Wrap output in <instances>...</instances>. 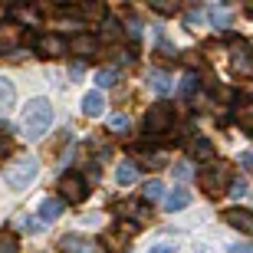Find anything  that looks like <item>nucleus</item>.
<instances>
[{"mask_svg": "<svg viewBox=\"0 0 253 253\" xmlns=\"http://www.w3.org/2000/svg\"><path fill=\"white\" fill-rule=\"evenodd\" d=\"M53 105H49V99H30L27 105H23V115H20V125H23V135H27L30 141L43 138L49 128H53Z\"/></svg>", "mask_w": 253, "mask_h": 253, "instance_id": "1", "label": "nucleus"}, {"mask_svg": "<svg viewBox=\"0 0 253 253\" xmlns=\"http://www.w3.org/2000/svg\"><path fill=\"white\" fill-rule=\"evenodd\" d=\"M37 174H40V161L33 158V155H23V158H17L7 168V184L13 191H23L37 181Z\"/></svg>", "mask_w": 253, "mask_h": 253, "instance_id": "2", "label": "nucleus"}, {"mask_svg": "<svg viewBox=\"0 0 253 253\" xmlns=\"http://www.w3.org/2000/svg\"><path fill=\"white\" fill-rule=\"evenodd\" d=\"M145 135H151V138H158V135H165V131H171V125H174V109H171L168 102H155L145 112Z\"/></svg>", "mask_w": 253, "mask_h": 253, "instance_id": "3", "label": "nucleus"}, {"mask_svg": "<svg viewBox=\"0 0 253 253\" xmlns=\"http://www.w3.org/2000/svg\"><path fill=\"white\" fill-rule=\"evenodd\" d=\"M89 191L92 188L83 181V174H63V181H59V201L63 204H83Z\"/></svg>", "mask_w": 253, "mask_h": 253, "instance_id": "4", "label": "nucleus"}, {"mask_svg": "<svg viewBox=\"0 0 253 253\" xmlns=\"http://www.w3.org/2000/svg\"><path fill=\"white\" fill-rule=\"evenodd\" d=\"M224 184H227V168L224 165H211V168L201 171V188H204V194L217 197L224 191Z\"/></svg>", "mask_w": 253, "mask_h": 253, "instance_id": "5", "label": "nucleus"}, {"mask_svg": "<svg viewBox=\"0 0 253 253\" xmlns=\"http://www.w3.org/2000/svg\"><path fill=\"white\" fill-rule=\"evenodd\" d=\"M59 250L63 253H102V247L92 244V240L83 237V234H63L59 237Z\"/></svg>", "mask_w": 253, "mask_h": 253, "instance_id": "6", "label": "nucleus"}, {"mask_svg": "<svg viewBox=\"0 0 253 253\" xmlns=\"http://www.w3.org/2000/svg\"><path fill=\"white\" fill-rule=\"evenodd\" d=\"M33 43H37V53H40V56H46V59H56V56L66 53V40L56 37V33H46V37L33 40Z\"/></svg>", "mask_w": 253, "mask_h": 253, "instance_id": "7", "label": "nucleus"}, {"mask_svg": "<svg viewBox=\"0 0 253 253\" xmlns=\"http://www.w3.org/2000/svg\"><path fill=\"white\" fill-rule=\"evenodd\" d=\"M63 201L59 197H43L37 204V220L40 224H53V220H59V214H63Z\"/></svg>", "mask_w": 253, "mask_h": 253, "instance_id": "8", "label": "nucleus"}, {"mask_svg": "<svg viewBox=\"0 0 253 253\" xmlns=\"http://www.w3.org/2000/svg\"><path fill=\"white\" fill-rule=\"evenodd\" d=\"M135 230H138V224H135V220H125V224H115V230L112 234H109V240H105V247H128L131 244V234H135ZM102 247V250H105Z\"/></svg>", "mask_w": 253, "mask_h": 253, "instance_id": "9", "label": "nucleus"}, {"mask_svg": "<svg viewBox=\"0 0 253 253\" xmlns=\"http://www.w3.org/2000/svg\"><path fill=\"white\" fill-rule=\"evenodd\" d=\"M95 46H99V40H95V37H89V33H76V37L69 40V43H66V49H69V53H76L79 59L92 56V53H95Z\"/></svg>", "mask_w": 253, "mask_h": 253, "instance_id": "10", "label": "nucleus"}, {"mask_svg": "<svg viewBox=\"0 0 253 253\" xmlns=\"http://www.w3.org/2000/svg\"><path fill=\"white\" fill-rule=\"evenodd\" d=\"M224 220L230 227H237L240 234H253V214L244 211V207H230V211H224Z\"/></svg>", "mask_w": 253, "mask_h": 253, "instance_id": "11", "label": "nucleus"}, {"mask_svg": "<svg viewBox=\"0 0 253 253\" xmlns=\"http://www.w3.org/2000/svg\"><path fill=\"white\" fill-rule=\"evenodd\" d=\"M102 112H105V95L99 92V89H89V92L83 95V115L85 119H99Z\"/></svg>", "mask_w": 253, "mask_h": 253, "instance_id": "12", "label": "nucleus"}, {"mask_svg": "<svg viewBox=\"0 0 253 253\" xmlns=\"http://www.w3.org/2000/svg\"><path fill=\"white\" fill-rule=\"evenodd\" d=\"M148 85L158 95H165V92H171V89H174V79H171L165 69H151V73H148Z\"/></svg>", "mask_w": 253, "mask_h": 253, "instance_id": "13", "label": "nucleus"}, {"mask_svg": "<svg viewBox=\"0 0 253 253\" xmlns=\"http://www.w3.org/2000/svg\"><path fill=\"white\" fill-rule=\"evenodd\" d=\"M188 155H191V158H197V161H214V145H211L207 138H191Z\"/></svg>", "mask_w": 253, "mask_h": 253, "instance_id": "14", "label": "nucleus"}, {"mask_svg": "<svg viewBox=\"0 0 253 253\" xmlns=\"http://www.w3.org/2000/svg\"><path fill=\"white\" fill-rule=\"evenodd\" d=\"M188 204H191V191L188 188H174L168 197H165V211H171V214H174V211H184Z\"/></svg>", "mask_w": 253, "mask_h": 253, "instance_id": "15", "label": "nucleus"}, {"mask_svg": "<svg viewBox=\"0 0 253 253\" xmlns=\"http://www.w3.org/2000/svg\"><path fill=\"white\" fill-rule=\"evenodd\" d=\"M230 63L240 76H250V53H247V43H237L234 53H230Z\"/></svg>", "mask_w": 253, "mask_h": 253, "instance_id": "16", "label": "nucleus"}, {"mask_svg": "<svg viewBox=\"0 0 253 253\" xmlns=\"http://www.w3.org/2000/svg\"><path fill=\"white\" fill-rule=\"evenodd\" d=\"M13 99H17V89H13V83H10L7 76H0V112H7L10 105H13Z\"/></svg>", "mask_w": 253, "mask_h": 253, "instance_id": "17", "label": "nucleus"}, {"mask_svg": "<svg viewBox=\"0 0 253 253\" xmlns=\"http://www.w3.org/2000/svg\"><path fill=\"white\" fill-rule=\"evenodd\" d=\"M115 79H119V73H115L112 66L95 69V89H99V92H102V89H109V85H115Z\"/></svg>", "mask_w": 253, "mask_h": 253, "instance_id": "18", "label": "nucleus"}, {"mask_svg": "<svg viewBox=\"0 0 253 253\" xmlns=\"http://www.w3.org/2000/svg\"><path fill=\"white\" fill-rule=\"evenodd\" d=\"M135 178H138V168H135V165H119V171H115V181H119L122 188L135 184Z\"/></svg>", "mask_w": 253, "mask_h": 253, "instance_id": "19", "label": "nucleus"}, {"mask_svg": "<svg viewBox=\"0 0 253 253\" xmlns=\"http://www.w3.org/2000/svg\"><path fill=\"white\" fill-rule=\"evenodd\" d=\"M0 253H20V240L10 230H0Z\"/></svg>", "mask_w": 253, "mask_h": 253, "instance_id": "20", "label": "nucleus"}, {"mask_svg": "<svg viewBox=\"0 0 253 253\" xmlns=\"http://www.w3.org/2000/svg\"><path fill=\"white\" fill-rule=\"evenodd\" d=\"M76 13L85 20H102L105 17V7L102 3H85V7H76Z\"/></svg>", "mask_w": 253, "mask_h": 253, "instance_id": "21", "label": "nucleus"}, {"mask_svg": "<svg viewBox=\"0 0 253 253\" xmlns=\"http://www.w3.org/2000/svg\"><path fill=\"white\" fill-rule=\"evenodd\" d=\"M141 165H145V168H151V171H161L165 165H168V158H165L161 151H151V155H141Z\"/></svg>", "mask_w": 253, "mask_h": 253, "instance_id": "22", "label": "nucleus"}, {"mask_svg": "<svg viewBox=\"0 0 253 253\" xmlns=\"http://www.w3.org/2000/svg\"><path fill=\"white\" fill-rule=\"evenodd\" d=\"M161 194H165V188H161V181H155V178H151L148 184H141V197H145V201H158Z\"/></svg>", "mask_w": 253, "mask_h": 253, "instance_id": "23", "label": "nucleus"}, {"mask_svg": "<svg viewBox=\"0 0 253 253\" xmlns=\"http://www.w3.org/2000/svg\"><path fill=\"white\" fill-rule=\"evenodd\" d=\"M197 83H201V79H197L194 73H184V79H181V95H184V99L194 95L197 92Z\"/></svg>", "mask_w": 253, "mask_h": 253, "instance_id": "24", "label": "nucleus"}, {"mask_svg": "<svg viewBox=\"0 0 253 253\" xmlns=\"http://www.w3.org/2000/svg\"><path fill=\"white\" fill-rule=\"evenodd\" d=\"M119 33H122V27H119V20L105 17V20H102V37H105V40H115Z\"/></svg>", "mask_w": 253, "mask_h": 253, "instance_id": "25", "label": "nucleus"}, {"mask_svg": "<svg viewBox=\"0 0 253 253\" xmlns=\"http://www.w3.org/2000/svg\"><path fill=\"white\" fill-rule=\"evenodd\" d=\"M227 191H230V197H237V201H240V197H247V191H250V188H247V178H234Z\"/></svg>", "mask_w": 253, "mask_h": 253, "instance_id": "26", "label": "nucleus"}, {"mask_svg": "<svg viewBox=\"0 0 253 253\" xmlns=\"http://www.w3.org/2000/svg\"><path fill=\"white\" fill-rule=\"evenodd\" d=\"M128 115H112V122H109V128L115 131V135H125V131H128Z\"/></svg>", "mask_w": 253, "mask_h": 253, "instance_id": "27", "label": "nucleus"}, {"mask_svg": "<svg viewBox=\"0 0 253 253\" xmlns=\"http://www.w3.org/2000/svg\"><path fill=\"white\" fill-rule=\"evenodd\" d=\"M10 148H13V138H10V128H0V158H7Z\"/></svg>", "mask_w": 253, "mask_h": 253, "instance_id": "28", "label": "nucleus"}, {"mask_svg": "<svg viewBox=\"0 0 253 253\" xmlns=\"http://www.w3.org/2000/svg\"><path fill=\"white\" fill-rule=\"evenodd\" d=\"M211 20H214V27H224V23H230V13L224 7H214L211 10Z\"/></svg>", "mask_w": 253, "mask_h": 253, "instance_id": "29", "label": "nucleus"}, {"mask_svg": "<svg viewBox=\"0 0 253 253\" xmlns=\"http://www.w3.org/2000/svg\"><path fill=\"white\" fill-rule=\"evenodd\" d=\"M171 174H174L178 181H188L191 178V165H174V168H171Z\"/></svg>", "mask_w": 253, "mask_h": 253, "instance_id": "30", "label": "nucleus"}, {"mask_svg": "<svg viewBox=\"0 0 253 253\" xmlns=\"http://www.w3.org/2000/svg\"><path fill=\"white\" fill-rule=\"evenodd\" d=\"M155 10L168 17V13H178V3H155Z\"/></svg>", "mask_w": 253, "mask_h": 253, "instance_id": "31", "label": "nucleus"}, {"mask_svg": "<svg viewBox=\"0 0 253 253\" xmlns=\"http://www.w3.org/2000/svg\"><path fill=\"white\" fill-rule=\"evenodd\" d=\"M227 253H253V247L250 244H230V247H227Z\"/></svg>", "mask_w": 253, "mask_h": 253, "instance_id": "32", "label": "nucleus"}, {"mask_svg": "<svg viewBox=\"0 0 253 253\" xmlns=\"http://www.w3.org/2000/svg\"><path fill=\"white\" fill-rule=\"evenodd\" d=\"M148 253H174V244H155Z\"/></svg>", "mask_w": 253, "mask_h": 253, "instance_id": "33", "label": "nucleus"}, {"mask_svg": "<svg viewBox=\"0 0 253 253\" xmlns=\"http://www.w3.org/2000/svg\"><path fill=\"white\" fill-rule=\"evenodd\" d=\"M3 13H7V10H3V7H0V20H3Z\"/></svg>", "mask_w": 253, "mask_h": 253, "instance_id": "34", "label": "nucleus"}]
</instances>
